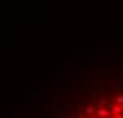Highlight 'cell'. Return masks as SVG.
<instances>
[{
    "label": "cell",
    "mask_w": 123,
    "mask_h": 118,
    "mask_svg": "<svg viewBox=\"0 0 123 118\" xmlns=\"http://www.w3.org/2000/svg\"><path fill=\"white\" fill-rule=\"evenodd\" d=\"M110 112H112V117L122 118L123 117V105H120V104L112 105V107H110Z\"/></svg>",
    "instance_id": "1"
},
{
    "label": "cell",
    "mask_w": 123,
    "mask_h": 118,
    "mask_svg": "<svg viewBox=\"0 0 123 118\" xmlns=\"http://www.w3.org/2000/svg\"><path fill=\"white\" fill-rule=\"evenodd\" d=\"M109 107L107 109H104V107H98L96 109V115L98 117H102V118H109V117H112V112H109Z\"/></svg>",
    "instance_id": "2"
},
{
    "label": "cell",
    "mask_w": 123,
    "mask_h": 118,
    "mask_svg": "<svg viewBox=\"0 0 123 118\" xmlns=\"http://www.w3.org/2000/svg\"><path fill=\"white\" fill-rule=\"evenodd\" d=\"M96 109H98V107H85L83 112H85L86 115H94L96 113Z\"/></svg>",
    "instance_id": "3"
},
{
    "label": "cell",
    "mask_w": 123,
    "mask_h": 118,
    "mask_svg": "<svg viewBox=\"0 0 123 118\" xmlns=\"http://www.w3.org/2000/svg\"><path fill=\"white\" fill-rule=\"evenodd\" d=\"M107 104H109V102L101 97V99H98V105H96V107H104V105H107Z\"/></svg>",
    "instance_id": "4"
},
{
    "label": "cell",
    "mask_w": 123,
    "mask_h": 118,
    "mask_svg": "<svg viewBox=\"0 0 123 118\" xmlns=\"http://www.w3.org/2000/svg\"><path fill=\"white\" fill-rule=\"evenodd\" d=\"M115 104H120V105H123V94H118L117 97H115Z\"/></svg>",
    "instance_id": "5"
}]
</instances>
